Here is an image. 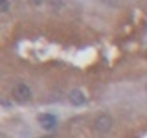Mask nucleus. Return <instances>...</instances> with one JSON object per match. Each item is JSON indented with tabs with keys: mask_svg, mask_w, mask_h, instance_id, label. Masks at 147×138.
<instances>
[{
	"mask_svg": "<svg viewBox=\"0 0 147 138\" xmlns=\"http://www.w3.org/2000/svg\"><path fill=\"white\" fill-rule=\"evenodd\" d=\"M110 127H112V118L109 114H99L94 120V129L98 133H107V131H110Z\"/></svg>",
	"mask_w": 147,
	"mask_h": 138,
	"instance_id": "nucleus-1",
	"label": "nucleus"
},
{
	"mask_svg": "<svg viewBox=\"0 0 147 138\" xmlns=\"http://www.w3.org/2000/svg\"><path fill=\"white\" fill-rule=\"evenodd\" d=\"M13 98H15L17 101H28L31 99V89L28 85H24V83H18V85L13 89Z\"/></svg>",
	"mask_w": 147,
	"mask_h": 138,
	"instance_id": "nucleus-2",
	"label": "nucleus"
},
{
	"mask_svg": "<svg viewBox=\"0 0 147 138\" xmlns=\"http://www.w3.org/2000/svg\"><path fill=\"white\" fill-rule=\"evenodd\" d=\"M39 123L42 125L44 129H55L57 127V116H53V114H40L39 116Z\"/></svg>",
	"mask_w": 147,
	"mask_h": 138,
	"instance_id": "nucleus-3",
	"label": "nucleus"
},
{
	"mask_svg": "<svg viewBox=\"0 0 147 138\" xmlns=\"http://www.w3.org/2000/svg\"><path fill=\"white\" fill-rule=\"evenodd\" d=\"M70 101H72L74 105L79 107V105H85L86 103V98H85V94H83L81 90H72L70 92Z\"/></svg>",
	"mask_w": 147,
	"mask_h": 138,
	"instance_id": "nucleus-4",
	"label": "nucleus"
},
{
	"mask_svg": "<svg viewBox=\"0 0 147 138\" xmlns=\"http://www.w3.org/2000/svg\"><path fill=\"white\" fill-rule=\"evenodd\" d=\"M0 11H2V13L9 11V2H7V0H0Z\"/></svg>",
	"mask_w": 147,
	"mask_h": 138,
	"instance_id": "nucleus-5",
	"label": "nucleus"
}]
</instances>
